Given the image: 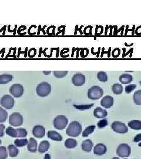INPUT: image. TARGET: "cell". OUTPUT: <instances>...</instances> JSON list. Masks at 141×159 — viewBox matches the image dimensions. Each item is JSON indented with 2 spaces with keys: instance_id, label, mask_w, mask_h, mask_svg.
<instances>
[{
  "instance_id": "obj_16",
  "label": "cell",
  "mask_w": 141,
  "mask_h": 159,
  "mask_svg": "<svg viewBox=\"0 0 141 159\" xmlns=\"http://www.w3.org/2000/svg\"><path fill=\"white\" fill-rule=\"evenodd\" d=\"M107 115V111L99 107H96L94 111V116L97 119H104Z\"/></svg>"
},
{
  "instance_id": "obj_2",
  "label": "cell",
  "mask_w": 141,
  "mask_h": 159,
  "mask_svg": "<svg viewBox=\"0 0 141 159\" xmlns=\"http://www.w3.org/2000/svg\"><path fill=\"white\" fill-rule=\"evenodd\" d=\"M51 92V85L47 82H42L36 87V93L41 97L48 96Z\"/></svg>"
},
{
  "instance_id": "obj_7",
  "label": "cell",
  "mask_w": 141,
  "mask_h": 159,
  "mask_svg": "<svg viewBox=\"0 0 141 159\" xmlns=\"http://www.w3.org/2000/svg\"><path fill=\"white\" fill-rule=\"evenodd\" d=\"M23 116L19 113H14L9 117V123L14 127L21 126L23 124Z\"/></svg>"
},
{
  "instance_id": "obj_6",
  "label": "cell",
  "mask_w": 141,
  "mask_h": 159,
  "mask_svg": "<svg viewBox=\"0 0 141 159\" xmlns=\"http://www.w3.org/2000/svg\"><path fill=\"white\" fill-rule=\"evenodd\" d=\"M116 152L120 157H128L131 153V148L128 144L122 143L118 147Z\"/></svg>"
},
{
  "instance_id": "obj_21",
  "label": "cell",
  "mask_w": 141,
  "mask_h": 159,
  "mask_svg": "<svg viewBox=\"0 0 141 159\" xmlns=\"http://www.w3.org/2000/svg\"><path fill=\"white\" fill-rule=\"evenodd\" d=\"M7 148H8V154L10 157H15L18 155L19 150L17 148V147L15 145L11 144L10 145H8Z\"/></svg>"
},
{
  "instance_id": "obj_22",
  "label": "cell",
  "mask_w": 141,
  "mask_h": 159,
  "mask_svg": "<svg viewBox=\"0 0 141 159\" xmlns=\"http://www.w3.org/2000/svg\"><path fill=\"white\" fill-rule=\"evenodd\" d=\"M13 79V76L10 74L0 75V84H6L11 82Z\"/></svg>"
},
{
  "instance_id": "obj_32",
  "label": "cell",
  "mask_w": 141,
  "mask_h": 159,
  "mask_svg": "<svg viewBox=\"0 0 141 159\" xmlns=\"http://www.w3.org/2000/svg\"><path fill=\"white\" fill-rule=\"evenodd\" d=\"M67 71H54V75L56 78H63L68 74Z\"/></svg>"
},
{
  "instance_id": "obj_4",
  "label": "cell",
  "mask_w": 141,
  "mask_h": 159,
  "mask_svg": "<svg viewBox=\"0 0 141 159\" xmlns=\"http://www.w3.org/2000/svg\"><path fill=\"white\" fill-rule=\"evenodd\" d=\"M6 133L9 136L15 138H24L27 136V130L22 128L15 129L12 127H8L6 129Z\"/></svg>"
},
{
  "instance_id": "obj_19",
  "label": "cell",
  "mask_w": 141,
  "mask_h": 159,
  "mask_svg": "<svg viewBox=\"0 0 141 159\" xmlns=\"http://www.w3.org/2000/svg\"><path fill=\"white\" fill-rule=\"evenodd\" d=\"M47 136L54 141H62L63 139L62 136L55 131H48L47 133Z\"/></svg>"
},
{
  "instance_id": "obj_11",
  "label": "cell",
  "mask_w": 141,
  "mask_h": 159,
  "mask_svg": "<svg viewBox=\"0 0 141 159\" xmlns=\"http://www.w3.org/2000/svg\"><path fill=\"white\" fill-rule=\"evenodd\" d=\"M86 81V77L81 73L75 74L72 77V83L75 86H82L84 85Z\"/></svg>"
},
{
  "instance_id": "obj_27",
  "label": "cell",
  "mask_w": 141,
  "mask_h": 159,
  "mask_svg": "<svg viewBox=\"0 0 141 159\" xmlns=\"http://www.w3.org/2000/svg\"><path fill=\"white\" fill-rule=\"evenodd\" d=\"M97 79H98L99 81L105 83L107 82L108 80V77L107 74L105 72V71H99L97 73Z\"/></svg>"
},
{
  "instance_id": "obj_8",
  "label": "cell",
  "mask_w": 141,
  "mask_h": 159,
  "mask_svg": "<svg viewBox=\"0 0 141 159\" xmlns=\"http://www.w3.org/2000/svg\"><path fill=\"white\" fill-rule=\"evenodd\" d=\"M111 129L113 131L119 134H125L128 133V128L124 123L115 121L111 124Z\"/></svg>"
},
{
  "instance_id": "obj_18",
  "label": "cell",
  "mask_w": 141,
  "mask_h": 159,
  "mask_svg": "<svg viewBox=\"0 0 141 159\" xmlns=\"http://www.w3.org/2000/svg\"><path fill=\"white\" fill-rule=\"evenodd\" d=\"M50 148V143L47 140L42 141L40 143L38 146V152L40 153H44L49 150Z\"/></svg>"
},
{
  "instance_id": "obj_41",
  "label": "cell",
  "mask_w": 141,
  "mask_h": 159,
  "mask_svg": "<svg viewBox=\"0 0 141 159\" xmlns=\"http://www.w3.org/2000/svg\"><path fill=\"white\" fill-rule=\"evenodd\" d=\"M138 146H139V147H141V142L140 143H139V144H138Z\"/></svg>"
},
{
  "instance_id": "obj_35",
  "label": "cell",
  "mask_w": 141,
  "mask_h": 159,
  "mask_svg": "<svg viewBox=\"0 0 141 159\" xmlns=\"http://www.w3.org/2000/svg\"><path fill=\"white\" fill-rule=\"evenodd\" d=\"M136 84H130L126 85L125 88V91L126 94H130L132 91H134L135 89H136Z\"/></svg>"
},
{
  "instance_id": "obj_3",
  "label": "cell",
  "mask_w": 141,
  "mask_h": 159,
  "mask_svg": "<svg viewBox=\"0 0 141 159\" xmlns=\"http://www.w3.org/2000/svg\"><path fill=\"white\" fill-rule=\"evenodd\" d=\"M104 90L101 87L98 85H94L90 87L88 90L87 96L88 98L92 100H97L103 96Z\"/></svg>"
},
{
  "instance_id": "obj_40",
  "label": "cell",
  "mask_w": 141,
  "mask_h": 159,
  "mask_svg": "<svg viewBox=\"0 0 141 159\" xmlns=\"http://www.w3.org/2000/svg\"><path fill=\"white\" fill-rule=\"evenodd\" d=\"M112 159H120L118 157H113Z\"/></svg>"
},
{
  "instance_id": "obj_17",
  "label": "cell",
  "mask_w": 141,
  "mask_h": 159,
  "mask_svg": "<svg viewBox=\"0 0 141 159\" xmlns=\"http://www.w3.org/2000/svg\"><path fill=\"white\" fill-rule=\"evenodd\" d=\"M94 148V143L90 139H87L83 141L81 144V148L85 152H90Z\"/></svg>"
},
{
  "instance_id": "obj_29",
  "label": "cell",
  "mask_w": 141,
  "mask_h": 159,
  "mask_svg": "<svg viewBox=\"0 0 141 159\" xmlns=\"http://www.w3.org/2000/svg\"><path fill=\"white\" fill-rule=\"evenodd\" d=\"M28 143V140L27 139H16L14 141V144L17 147H24L27 145Z\"/></svg>"
},
{
  "instance_id": "obj_37",
  "label": "cell",
  "mask_w": 141,
  "mask_h": 159,
  "mask_svg": "<svg viewBox=\"0 0 141 159\" xmlns=\"http://www.w3.org/2000/svg\"><path fill=\"white\" fill-rule=\"evenodd\" d=\"M141 141V134H138L134 138V142H139Z\"/></svg>"
},
{
  "instance_id": "obj_10",
  "label": "cell",
  "mask_w": 141,
  "mask_h": 159,
  "mask_svg": "<svg viewBox=\"0 0 141 159\" xmlns=\"http://www.w3.org/2000/svg\"><path fill=\"white\" fill-rule=\"evenodd\" d=\"M24 92V87L20 84H14L10 89V93L14 97L19 98L22 96Z\"/></svg>"
},
{
  "instance_id": "obj_42",
  "label": "cell",
  "mask_w": 141,
  "mask_h": 159,
  "mask_svg": "<svg viewBox=\"0 0 141 159\" xmlns=\"http://www.w3.org/2000/svg\"><path fill=\"white\" fill-rule=\"evenodd\" d=\"M139 84H140V85H141V80L139 81Z\"/></svg>"
},
{
  "instance_id": "obj_1",
  "label": "cell",
  "mask_w": 141,
  "mask_h": 159,
  "mask_svg": "<svg viewBox=\"0 0 141 159\" xmlns=\"http://www.w3.org/2000/svg\"><path fill=\"white\" fill-rule=\"evenodd\" d=\"M82 125L78 121H73L68 125L66 134L69 136L72 137H77L82 132Z\"/></svg>"
},
{
  "instance_id": "obj_5",
  "label": "cell",
  "mask_w": 141,
  "mask_h": 159,
  "mask_svg": "<svg viewBox=\"0 0 141 159\" xmlns=\"http://www.w3.org/2000/svg\"><path fill=\"white\" fill-rule=\"evenodd\" d=\"M68 123V119L64 115H59L54 120L53 125L57 130H62L66 128Z\"/></svg>"
},
{
  "instance_id": "obj_39",
  "label": "cell",
  "mask_w": 141,
  "mask_h": 159,
  "mask_svg": "<svg viewBox=\"0 0 141 159\" xmlns=\"http://www.w3.org/2000/svg\"><path fill=\"white\" fill-rule=\"evenodd\" d=\"M51 71H43V73L44 74H45V75H49V74H51Z\"/></svg>"
},
{
  "instance_id": "obj_14",
  "label": "cell",
  "mask_w": 141,
  "mask_h": 159,
  "mask_svg": "<svg viewBox=\"0 0 141 159\" xmlns=\"http://www.w3.org/2000/svg\"><path fill=\"white\" fill-rule=\"evenodd\" d=\"M114 100L112 97L111 96H106L102 98L101 105L103 107L109 108L111 107L113 105Z\"/></svg>"
},
{
  "instance_id": "obj_38",
  "label": "cell",
  "mask_w": 141,
  "mask_h": 159,
  "mask_svg": "<svg viewBox=\"0 0 141 159\" xmlns=\"http://www.w3.org/2000/svg\"><path fill=\"white\" fill-rule=\"evenodd\" d=\"M44 159H51V156L50 154H46L44 156Z\"/></svg>"
},
{
  "instance_id": "obj_9",
  "label": "cell",
  "mask_w": 141,
  "mask_h": 159,
  "mask_svg": "<svg viewBox=\"0 0 141 159\" xmlns=\"http://www.w3.org/2000/svg\"><path fill=\"white\" fill-rule=\"evenodd\" d=\"M1 105L6 109H11L15 104V100L10 95H4L0 100Z\"/></svg>"
},
{
  "instance_id": "obj_23",
  "label": "cell",
  "mask_w": 141,
  "mask_h": 159,
  "mask_svg": "<svg viewBox=\"0 0 141 159\" xmlns=\"http://www.w3.org/2000/svg\"><path fill=\"white\" fill-rule=\"evenodd\" d=\"M131 129L135 130H141V121L140 120H132L128 124Z\"/></svg>"
},
{
  "instance_id": "obj_34",
  "label": "cell",
  "mask_w": 141,
  "mask_h": 159,
  "mask_svg": "<svg viewBox=\"0 0 141 159\" xmlns=\"http://www.w3.org/2000/svg\"><path fill=\"white\" fill-rule=\"evenodd\" d=\"M108 125V120L107 119H103L101 120L97 123V125H98L99 129L105 128L106 126H107Z\"/></svg>"
},
{
  "instance_id": "obj_26",
  "label": "cell",
  "mask_w": 141,
  "mask_h": 159,
  "mask_svg": "<svg viewBox=\"0 0 141 159\" xmlns=\"http://www.w3.org/2000/svg\"><path fill=\"white\" fill-rule=\"evenodd\" d=\"M96 127L95 125H90L87 127L82 132V137H87L90 134H92L95 129Z\"/></svg>"
},
{
  "instance_id": "obj_33",
  "label": "cell",
  "mask_w": 141,
  "mask_h": 159,
  "mask_svg": "<svg viewBox=\"0 0 141 159\" xmlns=\"http://www.w3.org/2000/svg\"><path fill=\"white\" fill-rule=\"evenodd\" d=\"M8 157L7 151L5 146L0 147V159H7Z\"/></svg>"
},
{
  "instance_id": "obj_43",
  "label": "cell",
  "mask_w": 141,
  "mask_h": 159,
  "mask_svg": "<svg viewBox=\"0 0 141 159\" xmlns=\"http://www.w3.org/2000/svg\"><path fill=\"white\" fill-rule=\"evenodd\" d=\"M1 140H0V145H1Z\"/></svg>"
},
{
  "instance_id": "obj_12",
  "label": "cell",
  "mask_w": 141,
  "mask_h": 159,
  "mask_svg": "<svg viewBox=\"0 0 141 159\" xmlns=\"http://www.w3.org/2000/svg\"><path fill=\"white\" fill-rule=\"evenodd\" d=\"M32 133L36 138H42L45 136V128L42 125H35L32 129Z\"/></svg>"
},
{
  "instance_id": "obj_15",
  "label": "cell",
  "mask_w": 141,
  "mask_h": 159,
  "mask_svg": "<svg viewBox=\"0 0 141 159\" xmlns=\"http://www.w3.org/2000/svg\"><path fill=\"white\" fill-rule=\"evenodd\" d=\"M37 147H38V143L37 140L33 137L29 138L28 140V144H27L28 151L32 153H35L38 150Z\"/></svg>"
},
{
  "instance_id": "obj_30",
  "label": "cell",
  "mask_w": 141,
  "mask_h": 159,
  "mask_svg": "<svg viewBox=\"0 0 141 159\" xmlns=\"http://www.w3.org/2000/svg\"><path fill=\"white\" fill-rule=\"evenodd\" d=\"M8 113L5 109L0 107V123H4L7 119Z\"/></svg>"
},
{
  "instance_id": "obj_13",
  "label": "cell",
  "mask_w": 141,
  "mask_h": 159,
  "mask_svg": "<svg viewBox=\"0 0 141 159\" xmlns=\"http://www.w3.org/2000/svg\"><path fill=\"white\" fill-rule=\"evenodd\" d=\"M107 148L102 143H98L94 147V153L96 156H102L107 153Z\"/></svg>"
},
{
  "instance_id": "obj_24",
  "label": "cell",
  "mask_w": 141,
  "mask_h": 159,
  "mask_svg": "<svg viewBox=\"0 0 141 159\" xmlns=\"http://www.w3.org/2000/svg\"><path fill=\"white\" fill-rule=\"evenodd\" d=\"M112 91L116 95H120L123 93L124 87L121 84H114L112 86Z\"/></svg>"
},
{
  "instance_id": "obj_31",
  "label": "cell",
  "mask_w": 141,
  "mask_h": 159,
  "mask_svg": "<svg viewBox=\"0 0 141 159\" xmlns=\"http://www.w3.org/2000/svg\"><path fill=\"white\" fill-rule=\"evenodd\" d=\"M94 104H80V105H76V104H73V107L77 109L78 110H88V109H90L93 107Z\"/></svg>"
},
{
  "instance_id": "obj_28",
  "label": "cell",
  "mask_w": 141,
  "mask_h": 159,
  "mask_svg": "<svg viewBox=\"0 0 141 159\" xmlns=\"http://www.w3.org/2000/svg\"><path fill=\"white\" fill-rule=\"evenodd\" d=\"M134 102L136 105H141V90H138L134 93Z\"/></svg>"
},
{
  "instance_id": "obj_25",
  "label": "cell",
  "mask_w": 141,
  "mask_h": 159,
  "mask_svg": "<svg viewBox=\"0 0 141 159\" xmlns=\"http://www.w3.org/2000/svg\"><path fill=\"white\" fill-rule=\"evenodd\" d=\"M77 144H78V143L77 142V140L71 138L67 139L65 142V148H76L77 146Z\"/></svg>"
},
{
  "instance_id": "obj_20",
  "label": "cell",
  "mask_w": 141,
  "mask_h": 159,
  "mask_svg": "<svg viewBox=\"0 0 141 159\" xmlns=\"http://www.w3.org/2000/svg\"><path fill=\"white\" fill-rule=\"evenodd\" d=\"M119 81L122 84H130L133 81V76L130 74H121L119 77Z\"/></svg>"
},
{
  "instance_id": "obj_36",
  "label": "cell",
  "mask_w": 141,
  "mask_h": 159,
  "mask_svg": "<svg viewBox=\"0 0 141 159\" xmlns=\"http://www.w3.org/2000/svg\"><path fill=\"white\" fill-rule=\"evenodd\" d=\"M4 129H5V125H0V137H2L4 136Z\"/></svg>"
}]
</instances>
